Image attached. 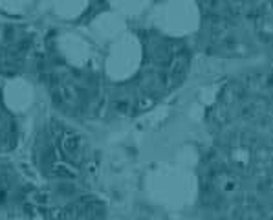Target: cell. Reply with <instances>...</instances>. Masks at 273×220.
<instances>
[{
	"instance_id": "1",
	"label": "cell",
	"mask_w": 273,
	"mask_h": 220,
	"mask_svg": "<svg viewBox=\"0 0 273 220\" xmlns=\"http://www.w3.org/2000/svg\"><path fill=\"white\" fill-rule=\"evenodd\" d=\"M9 195H11V178L4 169H0V205L8 204Z\"/></svg>"
}]
</instances>
